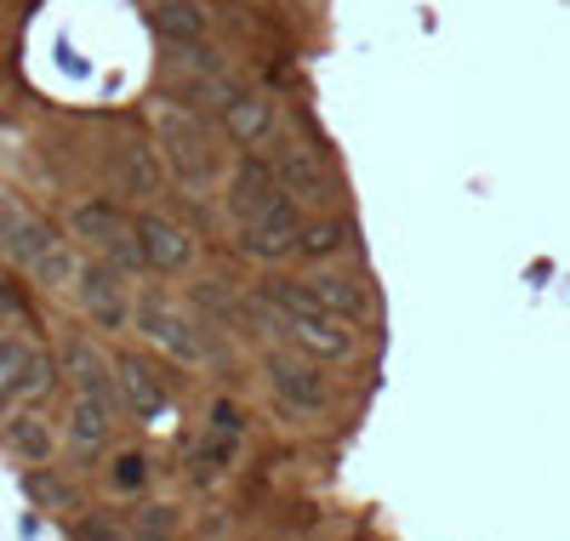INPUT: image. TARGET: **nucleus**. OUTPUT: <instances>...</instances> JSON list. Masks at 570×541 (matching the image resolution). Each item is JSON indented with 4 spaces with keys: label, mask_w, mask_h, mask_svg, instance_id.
Returning <instances> with one entry per match:
<instances>
[{
    "label": "nucleus",
    "mask_w": 570,
    "mask_h": 541,
    "mask_svg": "<svg viewBox=\"0 0 570 541\" xmlns=\"http://www.w3.org/2000/svg\"><path fill=\"white\" fill-rule=\"evenodd\" d=\"M360 252V234H354V223L348 217H331V212H308V223H303V234H297V263H308V268H320V263H348Z\"/></svg>",
    "instance_id": "6ab92c4d"
},
{
    "label": "nucleus",
    "mask_w": 570,
    "mask_h": 541,
    "mask_svg": "<svg viewBox=\"0 0 570 541\" xmlns=\"http://www.w3.org/2000/svg\"><path fill=\"white\" fill-rule=\"evenodd\" d=\"M240 314L252 319V331L274 336L279 348H297V354H308V360H320L331 371L360 360V325H348L343 314H331L303 285V274H268L240 303Z\"/></svg>",
    "instance_id": "f257e3e1"
},
{
    "label": "nucleus",
    "mask_w": 570,
    "mask_h": 541,
    "mask_svg": "<svg viewBox=\"0 0 570 541\" xmlns=\"http://www.w3.org/2000/svg\"><path fill=\"white\" fill-rule=\"evenodd\" d=\"M69 228H75V239H86L91 252H98L104 263H115V268H126V274H149L142 268V245H137V217L120 206V200H80L75 212H69Z\"/></svg>",
    "instance_id": "0eeeda50"
},
{
    "label": "nucleus",
    "mask_w": 570,
    "mask_h": 541,
    "mask_svg": "<svg viewBox=\"0 0 570 541\" xmlns=\"http://www.w3.org/2000/svg\"><path fill=\"white\" fill-rule=\"evenodd\" d=\"M23 484H29V496H35V502H46V508H75V490H69L52 468H46V462H40V468H29V473H23Z\"/></svg>",
    "instance_id": "b1692460"
},
{
    "label": "nucleus",
    "mask_w": 570,
    "mask_h": 541,
    "mask_svg": "<svg viewBox=\"0 0 570 541\" xmlns=\"http://www.w3.org/2000/svg\"><path fill=\"white\" fill-rule=\"evenodd\" d=\"M149 29H155L166 46L212 40V18H206L200 0H155V7H149Z\"/></svg>",
    "instance_id": "412c9836"
},
{
    "label": "nucleus",
    "mask_w": 570,
    "mask_h": 541,
    "mask_svg": "<svg viewBox=\"0 0 570 541\" xmlns=\"http://www.w3.org/2000/svg\"><path fill=\"white\" fill-rule=\"evenodd\" d=\"M217 126H223V137H228V142H240V149H263V142L279 131V104H274L268 91L234 80V86H228V97L217 104Z\"/></svg>",
    "instance_id": "f8f14e48"
},
{
    "label": "nucleus",
    "mask_w": 570,
    "mask_h": 541,
    "mask_svg": "<svg viewBox=\"0 0 570 541\" xmlns=\"http://www.w3.org/2000/svg\"><path fill=\"white\" fill-rule=\"evenodd\" d=\"M137 245H142V268L149 274H188L200 257V239L166 212H137Z\"/></svg>",
    "instance_id": "ddd939ff"
},
{
    "label": "nucleus",
    "mask_w": 570,
    "mask_h": 541,
    "mask_svg": "<svg viewBox=\"0 0 570 541\" xmlns=\"http://www.w3.org/2000/svg\"><path fill=\"white\" fill-rule=\"evenodd\" d=\"M131 325H137L142 342H149V348H160L171 365H206V354H212V325H206V314H200V308H183L177 297H160V291L137 297Z\"/></svg>",
    "instance_id": "20e7f679"
},
{
    "label": "nucleus",
    "mask_w": 570,
    "mask_h": 541,
    "mask_svg": "<svg viewBox=\"0 0 570 541\" xmlns=\"http://www.w3.org/2000/svg\"><path fill=\"white\" fill-rule=\"evenodd\" d=\"M115 405H104V400H91V393H75L69 400V416H63V439H69V451L80 456V462H98L104 451H109V439H115Z\"/></svg>",
    "instance_id": "a211bd4d"
},
{
    "label": "nucleus",
    "mask_w": 570,
    "mask_h": 541,
    "mask_svg": "<svg viewBox=\"0 0 570 541\" xmlns=\"http://www.w3.org/2000/svg\"><path fill=\"white\" fill-rule=\"evenodd\" d=\"M263 376L274 387V400L292 411V416H308V422H325L337 411V387H331V365L297 354V348H274L263 354Z\"/></svg>",
    "instance_id": "39448f33"
},
{
    "label": "nucleus",
    "mask_w": 570,
    "mask_h": 541,
    "mask_svg": "<svg viewBox=\"0 0 570 541\" xmlns=\"http://www.w3.org/2000/svg\"><path fill=\"white\" fill-rule=\"evenodd\" d=\"M268 160H274L285 194H297L308 212H331V206H337V171H331L320 142H308L297 131H274L268 137Z\"/></svg>",
    "instance_id": "423d86ee"
},
{
    "label": "nucleus",
    "mask_w": 570,
    "mask_h": 541,
    "mask_svg": "<svg viewBox=\"0 0 570 541\" xmlns=\"http://www.w3.org/2000/svg\"><path fill=\"white\" fill-rule=\"evenodd\" d=\"M149 479H155V462L142 456V451H120V456L109 462V490H120V496L149 490Z\"/></svg>",
    "instance_id": "5701e85b"
},
{
    "label": "nucleus",
    "mask_w": 570,
    "mask_h": 541,
    "mask_svg": "<svg viewBox=\"0 0 570 541\" xmlns=\"http://www.w3.org/2000/svg\"><path fill=\"white\" fill-rule=\"evenodd\" d=\"M0 257L29 268L35 285H46V291H75V274H80L75 245L35 206H23L18 194H0Z\"/></svg>",
    "instance_id": "7ed1b4c3"
},
{
    "label": "nucleus",
    "mask_w": 570,
    "mask_h": 541,
    "mask_svg": "<svg viewBox=\"0 0 570 541\" xmlns=\"http://www.w3.org/2000/svg\"><path fill=\"white\" fill-rule=\"evenodd\" d=\"M149 126H155V149H160V160H166L177 188L212 194L228 177L223 137H217V126L206 120L200 104H188V97H155V104H149Z\"/></svg>",
    "instance_id": "f03ea898"
},
{
    "label": "nucleus",
    "mask_w": 570,
    "mask_h": 541,
    "mask_svg": "<svg viewBox=\"0 0 570 541\" xmlns=\"http://www.w3.org/2000/svg\"><path fill=\"white\" fill-rule=\"evenodd\" d=\"M63 365L23 336H0V405H35L58 387Z\"/></svg>",
    "instance_id": "1a4fd4ad"
},
{
    "label": "nucleus",
    "mask_w": 570,
    "mask_h": 541,
    "mask_svg": "<svg viewBox=\"0 0 570 541\" xmlns=\"http://www.w3.org/2000/svg\"><path fill=\"white\" fill-rule=\"evenodd\" d=\"M75 303H80V314L98 325V331H131V285H126V268H115V263H104V257H91V263H80V274H75Z\"/></svg>",
    "instance_id": "9d476101"
},
{
    "label": "nucleus",
    "mask_w": 570,
    "mask_h": 541,
    "mask_svg": "<svg viewBox=\"0 0 570 541\" xmlns=\"http://www.w3.org/2000/svg\"><path fill=\"white\" fill-rule=\"evenodd\" d=\"M115 371H120V405L137 422H160L171 411V376H160V365H149L142 354H120Z\"/></svg>",
    "instance_id": "dca6fc26"
},
{
    "label": "nucleus",
    "mask_w": 570,
    "mask_h": 541,
    "mask_svg": "<svg viewBox=\"0 0 570 541\" xmlns=\"http://www.w3.org/2000/svg\"><path fill=\"white\" fill-rule=\"evenodd\" d=\"M240 439H246V433H228V427L206 422V433L195 439V451H188V468H195V479H200V484L223 479V473L234 468V456H240Z\"/></svg>",
    "instance_id": "4be33fe9"
},
{
    "label": "nucleus",
    "mask_w": 570,
    "mask_h": 541,
    "mask_svg": "<svg viewBox=\"0 0 570 541\" xmlns=\"http://www.w3.org/2000/svg\"><path fill=\"white\" fill-rule=\"evenodd\" d=\"M0 445H7L18 462L40 468V462L58 456V433H52V422H46L35 405H12L7 416H0Z\"/></svg>",
    "instance_id": "aec40b11"
},
{
    "label": "nucleus",
    "mask_w": 570,
    "mask_h": 541,
    "mask_svg": "<svg viewBox=\"0 0 570 541\" xmlns=\"http://www.w3.org/2000/svg\"><path fill=\"white\" fill-rule=\"evenodd\" d=\"M137 535H171L177 530V508H142V519H131Z\"/></svg>",
    "instance_id": "393cba45"
},
{
    "label": "nucleus",
    "mask_w": 570,
    "mask_h": 541,
    "mask_svg": "<svg viewBox=\"0 0 570 541\" xmlns=\"http://www.w3.org/2000/svg\"><path fill=\"white\" fill-rule=\"evenodd\" d=\"M223 183H228V217H234V223L252 217V212H263L268 200H279V194H285V183H279L274 160H268V155H257V149H246L240 160H234Z\"/></svg>",
    "instance_id": "2eb2a0df"
},
{
    "label": "nucleus",
    "mask_w": 570,
    "mask_h": 541,
    "mask_svg": "<svg viewBox=\"0 0 570 541\" xmlns=\"http://www.w3.org/2000/svg\"><path fill=\"white\" fill-rule=\"evenodd\" d=\"M303 285L314 291V297L331 308V314H343L348 325H371V314H376V297H371V285L360 279V274H348V268H337V263H320L314 274H303Z\"/></svg>",
    "instance_id": "f3484780"
},
{
    "label": "nucleus",
    "mask_w": 570,
    "mask_h": 541,
    "mask_svg": "<svg viewBox=\"0 0 570 541\" xmlns=\"http://www.w3.org/2000/svg\"><path fill=\"white\" fill-rule=\"evenodd\" d=\"M303 223H308V206L297 200V194H279V200H268L263 212L234 223V245H240V257H252V263H285L297 252Z\"/></svg>",
    "instance_id": "6e6552de"
},
{
    "label": "nucleus",
    "mask_w": 570,
    "mask_h": 541,
    "mask_svg": "<svg viewBox=\"0 0 570 541\" xmlns=\"http://www.w3.org/2000/svg\"><path fill=\"white\" fill-rule=\"evenodd\" d=\"M104 177H109L115 194H131V200H155L160 183H166V177H160V149H149V137H142V131L120 126L115 142L104 149Z\"/></svg>",
    "instance_id": "9b49d317"
},
{
    "label": "nucleus",
    "mask_w": 570,
    "mask_h": 541,
    "mask_svg": "<svg viewBox=\"0 0 570 541\" xmlns=\"http://www.w3.org/2000/svg\"><path fill=\"white\" fill-rule=\"evenodd\" d=\"M58 365H63V382H69L75 393H91V400L126 411V405H120V371H115V360H109L91 336H69L63 354H58Z\"/></svg>",
    "instance_id": "4468645a"
}]
</instances>
